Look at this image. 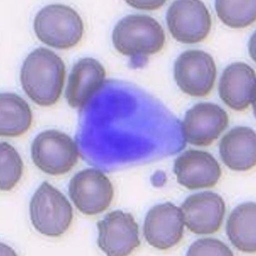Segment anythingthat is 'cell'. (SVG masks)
<instances>
[{
	"label": "cell",
	"instance_id": "cell-18",
	"mask_svg": "<svg viewBox=\"0 0 256 256\" xmlns=\"http://www.w3.org/2000/svg\"><path fill=\"white\" fill-rule=\"evenodd\" d=\"M0 134L16 137L26 132L30 128L32 114L27 102L14 93L0 96Z\"/></svg>",
	"mask_w": 256,
	"mask_h": 256
},
{
	"label": "cell",
	"instance_id": "cell-12",
	"mask_svg": "<svg viewBox=\"0 0 256 256\" xmlns=\"http://www.w3.org/2000/svg\"><path fill=\"white\" fill-rule=\"evenodd\" d=\"M184 224L180 208L169 202L158 204L146 216L144 237L152 247L162 250L169 249L180 242Z\"/></svg>",
	"mask_w": 256,
	"mask_h": 256
},
{
	"label": "cell",
	"instance_id": "cell-9",
	"mask_svg": "<svg viewBox=\"0 0 256 256\" xmlns=\"http://www.w3.org/2000/svg\"><path fill=\"white\" fill-rule=\"evenodd\" d=\"M98 246L108 256H125L140 244L138 225L130 214L117 210L97 224Z\"/></svg>",
	"mask_w": 256,
	"mask_h": 256
},
{
	"label": "cell",
	"instance_id": "cell-16",
	"mask_svg": "<svg viewBox=\"0 0 256 256\" xmlns=\"http://www.w3.org/2000/svg\"><path fill=\"white\" fill-rule=\"evenodd\" d=\"M220 152L224 163L230 170H250L256 164L255 132L248 127L234 128L221 140Z\"/></svg>",
	"mask_w": 256,
	"mask_h": 256
},
{
	"label": "cell",
	"instance_id": "cell-13",
	"mask_svg": "<svg viewBox=\"0 0 256 256\" xmlns=\"http://www.w3.org/2000/svg\"><path fill=\"white\" fill-rule=\"evenodd\" d=\"M174 172L178 183L191 190L214 186L221 176L220 166L212 155L193 150L177 158Z\"/></svg>",
	"mask_w": 256,
	"mask_h": 256
},
{
	"label": "cell",
	"instance_id": "cell-20",
	"mask_svg": "<svg viewBox=\"0 0 256 256\" xmlns=\"http://www.w3.org/2000/svg\"><path fill=\"white\" fill-rule=\"evenodd\" d=\"M0 154V188L2 190L9 191L14 188L21 179L24 164L16 150L8 142H2Z\"/></svg>",
	"mask_w": 256,
	"mask_h": 256
},
{
	"label": "cell",
	"instance_id": "cell-1",
	"mask_svg": "<svg viewBox=\"0 0 256 256\" xmlns=\"http://www.w3.org/2000/svg\"><path fill=\"white\" fill-rule=\"evenodd\" d=\"M62 59L48 49L40 48L30 54L21 71L24 90L38 106H50L60 98L66 78Z\"/></svg>",
	"mask_w": 256,
	"mask_h": 256
},
{
	"label": "cell",
	"instance_id": "cell-21",
	"mask_svg": "<svg viewBox=\"0 0 256 256\" xmlns=\"http://www.w3.org/2000/svg\"><path fill=\"white\" fill-rule=\"evenodd\" d=\"M188 256H228L234 254L222 241L211 238L200 239L192 244Z\"/></svg>",
	"mask_w": 256,
	"mask_h": 256
},
{
	"label": "cell",
	"instance_id": "cell-5",
	"mask_svg": "<svg viewBox=\"0 0 256 256\" xmlns=\"http://www.w3.org/2000/svg\"><path fill=\"white\" fill-rule=\"evenodd\" d=\"M32 158L38 168L48 174L68 173L78 161L76 142L64 132L56 130L42 132L34 140Z\"/></svg>",
	"mask_w": 256,
	"mask_h": 256
},
{
	"label": "cell",
	"instance_id": "cell-10",
	"mask_svg": "<svg viewBox=\"0 0 256 256\" xmlns=\"http://www.w3.org/2000/svg\"><path fill=\"white\" fill-rule=\"evenodd\" d=\"M228 122V113L220 106L199 103L186 113L182 124L184 139L194 146H210L226 130Z\"/></svg>",
	"mask_w": 256,
	"mask_h": 256
},
{
	"label": "cell",
	"instance_id": "cell-6",
	"mask_svg": "<svg viewBox=\"0 0 256 256\" xmlns=\"http://www.w3.org/2000/svg\"><path fill=\"white\" fill-rule=\"evenodd\" d=\"M166 19L172 36L184 44L204 41L212 27L208 10L198 0L175 1L167 12Z\"/></svg>",
	"mask_w": 256,
	"mask_h": 256
},
{
	"label": "cell",
	"instance_id": "cell-15",
	"mask_svg": "<svg viewBox=\"0 0 256 256\" xmlns=\"http://www.w3.org/2000/svg\"><path fill=\"white\" fill-rule=\"evenodd\" d=\"M106 76L104 68L96 59H81L73 66L68 77L66 92L68 105L74 108L84 106L102 88Z\"/></svg>",
	"mask_w": 256,
	"mask_h": 256
},
{
	"label": "cell",
	"instance_id": "cell-8",
	"mask_svg": "<svg viewBox=\"0 0 256 256\" xmlns=\"http://www.w3.org/2000/svg\"><path fill=\"white\" fill-rule=\"evenodd\" d=\"M68 193L76 208L83 214L91 216L100 214L109 208L114 196V188L102 171L88 168L73 176Z\"/></svg>",
	"mask_w": 256,
	"mask_h": 256
},
{
	"label": "cell",
	"instance_id": "cell-2",
	"mask_svg": "<svg viewBox=\"0 0 256 256\" xmlns=\"http://www.w3.org/2000/svg\"><path fill=\"white\" fill-rule=\"evenodd\" d=\"M114 46L122 55L147 57L163 48L165 32L154 18L144 14H130L118 22L112 32Z\"/></svg>",
	"mask_w": 256,
	"mask_h": 256
},
{
	"label": "cell",
	"instance_id": "cell-3",
	"mask_svg": "<svg viewBox=\"0 0 256 256\" xmlns=\"http://www.w3.org/2000/svg\"><path fill=\"white\" fill-rule=\"evenodd\" d=\"M34 30L39 40L59 49L77 45L82 37L84 24L74 10L61 4L44 8L36 17Z\"/></svg>",
	"mask_w": 256,
	"mask_h": 256
},
{
	"label": "cell",
	"instance_id": "cell-22",
	"mask_svg": "<svg viewBox=\"0 0 256 256\" xmlns=\"http://www.w3.org/2000/svg\"><path fill=\"white\" fill-rule=\"evenodd\" d=\"M132 6H134L136 8L144 10H154L160 8L163 6L165 2H128Z\"/></svg>",
	"mask_w": 256,
	"mask_h": 256
},
{
	"label": "cell",
	"instance_id": "cell-17",
	"mask_svg": "<svg viewBox=\"0 0 256 256\" xmlns=\"http://www.w3.org/2000/svg\"><path fill=\"white\" fill-rule=\"evenodd\" d=\"M227 234L232 244L242 252L256 250V205L254 202L241 204L229 216Z\"/></svg>",
	"mask_w": 256,
	"mask_h": 256
},
{
	"label": "cell",
	"instance_id": "cell-11",
	"mask_svg": "<svg viewBox=\"0 0 256 256\" xmlns=\"http://www.w3.org/2000/svg\"><path fill=\"white\" fill-rule=\"evenodd\" d=\"M180 208L186 228L198 234L218 232L222 224L226 212L222 198L212 192L190 196Z\"/></svg>",
	"mask_w": 256,
	"mask_h": 256
},
{
	"label": "cell",
	"instance_id": "cell-19",
	"mask_svg": "<svg viewBox=\"0 0 256 256\" xmlns=\"http://www.w3.org/2000/svg\"><path fill=\"white\" fill-rule=\"evenodd\" d=\"M216 14L226 26L234 28L248 27L256 18V1H216Z\"/></svg>",
	"mask_w": 256,
	"mask_h": 256
},
{
	"label": "cell",
	"instance_id": "cell-14",
	"mask_svg": "<svg viewBox=\"0 0 256 256\" xmlns=\"http://www.w3.org/2000/svg\"><path fill=\"white\" fill-rule=\"evenodd\" d=\"M256 73L248 64L236 62L226 68L220 78L219 92L226 105L244 111L256 101Z\"/></svg>",
	"mask_w": 256,
	"mask_h": 256
},
{
	"label": "cell",
	"instance_id": "cell-7",
	"mask_svg": "<svg viewBox=\"0 0 256 256\" xmlns=\"http://www.w3.org/2000/svg\"><path fill=\"white\" fill-rule=\"evenodd\" d=\"M175 80L182 91L192 96L204 97L214 88L216 68L210 54L198 50H188L177 58Z\"/></svg>",
	"mask_w": 256,
	"mask_h": 256
},
{
	"label": "cell",
	"instance_id": "cell-4",
	"mask_svg": "<svg viewBox=\"0 0 256 256\" xmlns=\"http://www.w3.org/2000/svg\"><path fill=\"white\" fill-rule=\"evenodd\" d=\"M30 212L34 228L50 237H58L65 233L73 218L70 202L47 182H44L34 194Z\"/></svg>",
	"mask_w": 256,
	"mask_h": 256
}]
</instances>
